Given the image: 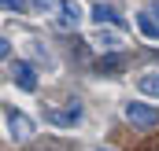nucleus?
Wrapping results in <instances>:
<instances>
[{"label": "nucleus", "instance_id": "f257e3e1", "mask_svg": "<svg viewBox=\"0 0 159 151\" xmlns=\"http://www.w3.org/2000/svg\"><path fill=\"white\" fill-rule=\"evenodd\" d=\"M122 114H126V122H133L137 129H156L159 125V107L141 103V100H129V103L122 107Z\"/></svg>", "mask_w": 159, "mask_h": 151}, {"label": "nucleus", "instance_id": "f03ea898", "mask_svg": "<svg viewBox=\"0 0 159 151\" xmlns=\"http://www.w3.org/2000/svg\"><path fill=\"white\" fill-rule=\"evenodd\" d=\"M4 125H7V136L11 140H30L34 136V122L19 111V107H11V103L4 107Z\"/></svg>", "mask_w": 159, "mask_h": 151}, {"label": "nucleus", "instance_id": "7ed1b4c3", "mask_svg": "<svg viewBox=\"0 0 159 151\" xmlns=\"http://www.w3.org/2000/svg\"><path fill=\"white\" fill-rule=\"evenodd\" d=\"M52 15H56V26H59V30H78V26H81V19H85L78 0H56Z\"/></svg>", "mask_w": 159, "mask_h": 151}, {"label": "nucleus", "instance_id": "20e7f679", "mask_svg": "<svg viewBox=\"0 0 159 151\" xmlns=\"http://www.w3.org/2000/svg\"><path fill=\"white\" fill-rule=\"evenodd\" d=\"M44 118H48L52 125H59V129H70V125L81 122V103H78V100H67L63 107H48Z\"/></svg>", "mask_w": 159, "mask_h": 151}, {"label": "nucleus", "instance_id": "39448f33", "mask_svg": "<svg viewBox=\"0 0 159 151\" xmlns=\"http://www.w3.org/2000/svg\"><path fill=\"white\" fill-rule=\"evenodd\" d=\"M7 74H11V81L22 88V92H37V70L30 67V63H22V59H15L11 67H7Z\"/></svg>", "mask_w": 159, "mask_h": 151}, {"label": "nucleus", "instance_id": "423d86ee", "mask_svg": "<svg viewBox=\"0 0 159 151\" xmlns=\"http://www.w3.org/2000/svg\"><path fill=\"white\" fill-rule=\"evenodd\" d=\"M89 19L96 22V26H122V19H119V11L111 7V4H93V11H89Z\"/></svg>", "mask_w": 159, "mask_h": 151}, {"label": "nucleus", "instance_id": "0eeeda50", "mask_svg": "<svg viewBox=\"0 0 159 151\" xmlns=\"http://www.w3.org/2000/svg\"><path fill=\"white\" fill-rule=\"evenodd\" d=\"M93 44H96L100 52H119V48H122V37L115 33V30H104V26H100V30H96V41H93Z\"/></svg>", "mask_w": 159, "mask_h": 151}, {"label": "nucleus", "instance_id": "6e6552de", "mask_svg": "<svg viewBox=\"0 0 159 151\" xmlns=\"http://www.w3.org/2000/svg\"><path fill=\"white\" fill-rule=\"evenodd\" d=\"M137 88L144 96H159V70H144V74L137 77Z\"/></svg>", "mask_w": 159, "mask_h": 151}, {"label": "nucleus", "instance_id": "1a4fd4ad", "mask_svg": "<svg viewBox=\"0 0 159 151\" xmlns=\"http://www.w3.org/2000/svg\"><path fill=\"white\" fill-rule=\"evenodd\" d=\"M137 26H141V33H144V37L159 41V22L152 19V11H137Z\"/></svg>", "mask_w": 159, "mask_h": 151}, {"label": "nucleus", "instance_id": "9d476101", "mask_svg": "<svg viewBox=\"0 0 159 151\" xmlns=\"http://www.w3.org/2000/svg\"><path fill=\"white\" fill-rule=\"evenodd\" d=\"M0 4H4V11H7V15H26V7H30L26 0H0Z\"/></svg>", "mask_w": 159, "mask_h": 151}, {"label": "nucleus", "instance_id": "9b49d317", "mask_svg": "<svg viewBox=\"0 0 159 151\" xmlns=\"http://www.w3.org/2000/svg\"><path fill=\"white\" fill-rule=\"evenodd\" d=\"M0 55H4V59L11 55V41H7V37H0Z\"/></svg>", "mask_w": 159, "mask_h": 151}, {"label": "nucleus", "instance_id": "f8f14e48", "mask_svg": "<svg viewBox=\"0 0 159 151\" xmlns=\"http://www.w3.org/2000/svg\"><path fill=\"white\" fill-rule=\"evenodd\" d=\"M96 151H115V148H96Z\"/></svg>", "mask_w": 159, "mask_h": 151}, {"label": "nucleus", "instance_id": "ddd939ff", "mask_svg": "<svg viewBox=\"0 0 159 151\" xmlns=\"http://www.w3.org/2000/svg\"><path fill=\"white\" fill-rule=\"evenodd\" d=\"M156 15H159V7H156Z\"/></svg>", "mask_w": 159, "mask_h": 151}, {"label": "nucleus", "instance_id": "4468645a", "mask_svg": "<svg viewBox=\"0 0 159 151\" xmlns=\"http://www.w3.org/2000/svg\"><path fill=\"white\" fill-rule=\"evenodd\" d=\"M41 4H44V0H41Z\"/></svg>", "mask_w": 159, "mask_h": 151}]
</instances>
